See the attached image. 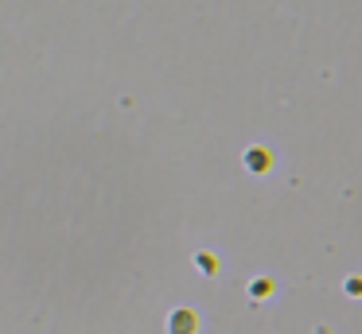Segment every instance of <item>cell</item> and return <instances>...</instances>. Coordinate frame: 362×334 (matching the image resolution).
<instances>
[{
	"label": "cell",
	"instance_id": "1",
	"mask_svg": "<svg viewBox=\"0 0 362 334\" xmlns=\"http://www.w3.org/2000/svg\"><path fill=\"white\" fill-rule=\"evenodd\" d=\"M250 167L253 171H265L269 163H265V152H250Z\"/></svg>",
	"mask_w": 362,
	"mask_h": 334
},
{
	"label": "cell",
	"instance_id": "2",
	"mask_svg": "<svg viewBox=\"0 0 362 334\" xmlns=\"http://www.w3.org/2000/svg\"><path fill=\"white\" fill-rule=\"evenodd\" d=\"M312 334H335V330H331V326H315Z\"/></svg>",
	"mask_w": 362,
	"mask_h": 334
}]
</instances>
